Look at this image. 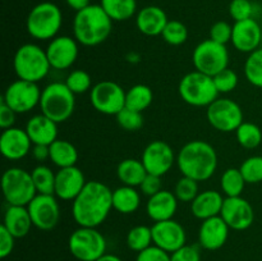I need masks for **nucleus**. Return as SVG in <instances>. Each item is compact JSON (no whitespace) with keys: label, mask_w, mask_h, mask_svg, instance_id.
<instances>
[{"label":"nucleus","mask_w":262,"mask_h":261,"mask_svg":"<svg viewBox=\"0 0 262 261\" xmlns=\"http://www.w3.org/2000/svg\"><path fill=\"white\" fill-rule=\"evenodd\" d=\"M113 209V191L99 181L87 182L81 193L72 201V215L79 227L97 228Z\"/></svg>","instance_id":"1"},{"label":"nucleus","mask_w":262,"mask_h":261,"mask_svg":"<svg viewBox=\"0 0 262 261\" xmlns=\"http://www.w3.org/2000/svg\"><path fill=\"white\" fill-rule=\"evenodd\" d=\"M177 165L182 176L197 182L207 181L217 169L216 150L206 141H189L179 150Z\"/></svg>","instance_id":"2"},{"label":"nucleus","mask_w":262,"mask_h":261,"mask_svg":"<svg viewBox=\"0 0 262 261\" xmlns=\"http://www.w3.org/2000/svg\"><path fill=\"white\" fill-rule=\"evenodd\" d=\"M113 31V19L100 4H91L76 12L73 37L83 46H97L106 41Z\"/></svg>","instance_id":"3"},{"label":"nucleus","mask_w":262,"mask_h":261,"mask_svg":"<svg viewBox=\"0 0 262 261\" xmlns=\"http://www.w3.org/2000/svg\"><path fill=\"white\" fill-rule=\"evenodd\" d=\"M13 68L18 79L38 83L50 72L46 50L37 44H23L17 49L13 58Z\"/></svg>","instance_id":"4"},{"label":"nucleus","mask_w":262,"mask_h":261,"mask_svg":"<svg viewBox=\"0 0 262 261\" xmlns=\"http://www.w3.org/2000/svg\"><path fill=\"white\" fill-rule=\"evenodd\" d=\"M63 25L60 8L50 2L38 3L30 10L26 19V28L31 37L38 41L53 40L58 36Z\"/></svg>","instance_id":"5"},{"label":"nucleus","mask_w":262,"mask_h":261,"mask_svg":"<svg viewBox=\"0 0 262 261\" xmlns=\"http://www.w3.org/2000/svg\"><path fill=\"white\" fill-rule=\"evenodd\" d=\"M38 106L43 115L59 124L73 115L76 95L68 89L66 82H51L42 89Z\"/></svg>","instance_id":"6"},{"label":"nucleus","mask_w":262,"mask_h":261,"mask_svg":"<svg viewBox=\"0 0 262 261\" xmlns=\"http://www.w3.org/2000/svg\"><path fill=\"white\" fill-rule=\"evenodd\" d=\"M178 92L186 104L196 107H207L219 97L214 78L196 69L181 79Z\"/></svg>","instance_id":"7"},{"label":"nucleus","mask_w":262,"mask_h":261,"mask_svg":"<svg viewBox=\"0 0 262 261\" xmlns=\"http://www.w3.org/2000/svg\"><path fill=\"white\" fill-rule=\"evenodd\" d=\"M2 189L7 204L15 206H27L37 194L31 171L18 166L4 171L2 177Z\"/></svg>","instance_id":"8"},{"label":"nucleus","mask_w":262,"mask_h":261,"mask_svg":"<svg viewBox=\"0 0 262 261\" xmlns=\"http://www.w3.org/2000/svg\"><path fill=\"white\" fill-rule=\"evenodd\" d=\"M72 256L79 261H96L106 253V240L97 228L79 227L68 240Z\"/></svg>","instance_id":"9"},{"label":"nucleus","mask_w":262,"mask_h":261,"mask_svg":"<svg viewBox=\"0 0 262 261\" xmlns=\"http://www.w3.org/2000/svg\"><path fill=\"white\" fill-rule=\"evenodd\" d=\"M192 61L196 71L214 77L219 72L229 68V51L227 45H222L207 38L194 48Z\"/></svg>","instance_id":"10"},{"label":"nucleus","mask_w":262,"mask_h":261,"mask_svg":"<svg viewBox=\"0 0 262 261\" xmlns=\"http://www.w3.org/2000/svg\"><path fill=\"white\" fill-rule=\"evenodd\" d=\"M206 117L211 127L219 132H235L245 122L239 104L227 97H217L210 104L206 110Z\"/></svg>","instance_id":"11"},{"label":"nucleus","mask_w":262,"mask_h":261,"mask_svg":"<svg viewBox=\"0 0 262 261\" xmlns=\"http://www.w3.org/2000/svg\"><path fill=\"white\" fill-rule=\"evenodd\" d=\"M90 101L96 112L105 115H117L125 107V91L117 82H97L90 91Z\"/></svg>","instance_id":"12"},{"label":"nucleus","mask_w":262,"mask_h":261,"mask_svg":"<svg viewBox=\"0 0 262 261\" xmlns=\"http://www.w3.org/2000/svg\"><path fill=\"white\" fill-rule=\"evenodd\" d=\"M41 92L42 90H40L37 83L17 79L7 87L2 101L17 114H26L40 105Z\"/></svg>","instance_id":"13"},{"label":"nucleus","mask_w":262,"mask_h":261,"mask_svg":"<svg viewBox=\"0 0 262 261\" xmlns=\"http://www.w3.org/2000/svg\"><path fill=\"white\" fill-rule=\"evenodd\" d=\"M33 227L49 232L53 230L60 220V206L55 194L37 193L27 205Z\"/></svg>","instance_id":"14"},{"label":"nucleus","mask_w":262,"mask_h":261,"mask_svg":"<svg viewBox=\"0 0 262 261\" xmlns=\"http://www.w3.org/2000/svg\"><path fill=\"white\" fill-rule=\"evenodd\" d=\"M141 161L150 174L163 177L177 163V156L169 143L164 141H152L143 150Z\"/></svg>","instance_id":"15"},{"label":"nucleus","mask_w":262,"mask_h":261,"mask_svg":"<svg viewBox=\"0 0 262 261\" xmlns=\"http://www.w3.org/2000/svg\"><path fill=\"white\" fill-rule=\"evenodd\" d=\"M78 41L71 36H56L50 40L46 48L49 63L51 69L66 71L69 69L78 58Z\"/></svg>","instance_id":"16"},{"label":"nucleus","mask_w":262,"mask_h":261,"mask_svg":"<svg viewBox=\"0 0 262 261\" xmlns=\"http://www.w3.org/2000/svg\"><path fill=\"white\" fill-rule=\"evenodd\" d=\"M220 216L228 227L234 230H246L255 222V211L250 202L242 196L225 197Z\"/></svg>","instance_id":"17"},{"label":"nucleus","mask_w":262,"mask_h":261,"mask_svg":"<svg viewBox=\"0 0 262 261\" xmlns=\"http://www.w3.org/2000/svg\"><path fill=\"white\" fill-rule=\"evenodd\" d=\"M151 230H152L154 245L163 248L166 252L173 253L187 245L186 229L181 223L176 222L174 219L154 223Z\"/></svg>","instance_id":"18"},{"label":"nucleus","mask_w":262,"mask_h":261,"mask_svg":"<svg viewBox=\"0 0 262 261\" xmlns=\"http://www.w3.org/2000/svg\"><path fill=\"white\" fill-rule=\"evenodd\" d=\"M33 143L26 129L18 127L3 129L0 136V153L7 160L17 161L32 151Z\"/></svg>","instance_id":"19"},{"label":"nucleus","mask_w":262,"mask_h":261,"mask_svg":"<svg viewBox=\"0 0 262 261\" xmlns=\"http://www.w3.org/2000/svg\"><path fill=\"white\" fill-rule=\"evenodd\" d=\"M262 41L261 26L255 18L234 22L233 25L232 45L239 53L251 54L257 50Z\"/></svg>","instance_id":"20"},{"label":"nucleus","mask_w":262,"mask_h":261,"mask_svg":"<svg viewBox=\"0 0 262 261\" xmlns=\"http://www.w3.org/2000/svg\"><path fill=\"white\" fill-rule=\"evenodd\" d=\"M84 174L77 165L61 168L56 171L55 194L63 201H73L86 186Z\"/></svg>","instance_id":"21"},{"label":"nucleus","mask_w":262,"mask_h":261,"mask_svg":"<svg viewBox=\"0 0 262 261\" xmlns=\"http://www.w3.org/2000/svg\"><path fill=\"white\" fill-rule=\"evenodd\" d=\"M230 228L223 217L214 216L202 220L199 230V243L207 251L220 250L227 243Z\"/></svg>","instance_id":"22"},{"label":"nucleus","mask_w":262,"mask_h":261,"mask_svg":"<svg viewBox=\"0 0 262 261\" xmlns=\"http://www.w3.org/2000/svg\"><path fill=\"white\" fill-rule=\"evenodd\" d=\"M178 199L174 192L168 189H161L154 196L148 197L146 204V212L148 217L155 223L173 219L178 210Z\"/></svg>","instance_id":"23"},{"label":"nucleus","mask_w":262,"mask_h":261,"mask_svg":"<svg viewBox=\"0 0 262 261\" xmlns=\"http://www.w3.org/2000/svg\"><path fill=\"white\" fill-rule=\"evenodd\" d=\"M25 129L33 145L50 146L54 141L58 140V123L42 113L31 117Z\"/></svg>","instance_id":"24"},{"label":"nucleus","mask_w":262,"mask_h":261,"mask_svg":"<svg viewBox=\"0 0 262 261\" xmlns=\"http://www.w3.org/2000/svg\"><path fill=\"white\" fill-rule=\"evenodd\" d=\"M224 200L225 197L223 196L222 192H217L215 189L200 192L196 199L191 202L192 215L200 220L219 216Z\"/></svg>","instance_id":"25"},{"label":"nucleus","mask_w":262,"mask_h":261,"mask_svg":"<svg viewBox=\"0 0 262 261\" xmlns=\"http://www.w3.org/2000/svg\"><path fill=\"white\" fill-rule=\"evenodd\" d=\"M168 22L166 13L156 5L142 8L136 15V26L138 31L146 36L161 35Z\"/></svg>","instance_id":"26"},{"label":"nucleus","mask_w":262,"mask_h":261,"mask_svg":"<svg viewBox=\"0 0 262 261\" xmlns=\"http://www.w3.org/2000/svg\"><path fill=\"white\" fill-rule=\"evenodd\" d=\"M3 225L14 235L15 238H23L30 233L33 227L30 211L27 206H15L8 205V209L4 212Z\"/></svg>","instance_id":"27"},{"label":"nucleus","mask_w":262,"mask_h":261,"mask_svg":"<svg viewBox=\"0 0 262 261\" xmlns=\"http://www.w3.org/2000/svg\"><path fill=\"white\" fill-rule=\"evenodd\" d=\"M141 205V192L137 187L120 186L113 191V209L120 214H133Z\"/></svg>","instance_id":"28"},{"label":"nucleus","mask_w":262,"mask_h":261,"mask_svg":"<svg viewBox=\"0 0 262 261\" xmlns=\"http://www.w3.org/2000/svg\"><path fill=\"white\" fill-rule=\"evenodd\" d=\"M146 176L145 165L137 159H124L117 166V177L124 186L140 187Z\"/></svg>","instance_id":"29"},{"label":"nucleus","mask_w":262,"mask_h":261,"mask_svg":"<svg viewBox=\"0 0 262 261\" xmlns=\"http://www.w3.org/2000/svg\"><path fill=\"white\" fill-rule=\"evenodd\" d=\"M49 147H50V160L59 169L77 165L78 151L72 142L58 138Z\"/></svg>","instance_id":"30"},{"label":"nucleus","mask_w":262,"mask_h":261,"mask_svg":"<svg viewBox=\"0 0 262 261\" xmlns=\"http://www.w3.org/2000/svg\"><path fill=\"white\" fill-rule=\"evenodd\" d=\"M154 101V92L147 84L138 83L125 91V107L143 113Z\"/></svg>","instance_id":"31"},{"label":"nucleus","mask_w":262,"mask_h":261,"mask_svg":"<svg viewBox=\"0 0 262 261\" xmlns=\"http://www.w3.org/2000/svg\"><path fill=\"white\" fill-rule=\"evenodd\" d=\"M100 5L110 18L117 22L128 20L137 12L136 0H101Z\"/></svg>","instance_id":"32"},{"label":"nucleus","mask_w":262,"mask_h":261,"mask_svg":"<svg viewBox=\"0 0 262 261\" xmlns=\"http://www.w3.org/2000/svg\"><path fill=\"white\" fill-rule=\"evenodd\" d=\"M246 184L247 182L241 173L239 168H228L220 177V188L225 197L242 196Z\"/></svg>","instance_id":"33"},{"label":"nucleus","mask_w":262,"mask_h":261,"mask_svg":"<svg viewBox=\"0 0 262 261\" xmlns=\"http://www.w3.org/2000/svg\"><path fill=\"white\" fill-rule=\"evenodd\" d=\"M32 176L33 184L37 191V193L41 194H54L55 192V177L56 173L51 170L48 165H37L31 171Z\"/></svg>","instance_id":"34"},{"label":"nucleus","mask_w":262,"mask_h":261,"mask_svg":"<svg viewBox=\"0 0 262 261\" xmlns=\"http://www.w3.org/2000/svg\"><path fill=\"white\" fill-rule=\"evenodd\" d=\"M237 141L243 148L253 150L262 142V130L257 124L251 122H243L235 130Z\"/></svg>","instance_id":"35"},{"label":"nucleus","mask_w":262,"mask_h":261,"mask_svg":"<svg viewBox=\"0 0 262 261\" xmlns=\"http://www.w3.org/2000/svg\"><path fill=\"white\" fill-rule=\"evenodd\" d=\"M152 230L147 225H136L127 234V246L137 253L152 246Z\"/></svg>","instance_id":"36"},{"label":"nucleus","mask_w":262,"mask_h":261,"mask_svg":"<svg viewBox=\"0 0 262 261\" xmlns=\"http://www.w3.org/2000/svg\"><path fill=\"white\" fill-rule=\"evenodd\" d=\"M245 76L252 86L262 89V48L248 54L245 63Z\"/></svg>","instance_id":"37"},{"label":"nucleus","mask_w":262,"mask_h":261,"mask_svg":"<svg viewBox=\"0 0 262 261\" xmlns=\"http://www.w3.org/2000/svg\"><path fill=\"white\" fill-rule=\"evenodd\" d=\"M161 37L166 44L171 46L183 45L188 38V28L181 20H169L161 33Z\"/></svg>","instance_id":"38"},{"label":"nucleus","mask_w":262,"mask_h":261,"mask_svg":"<svg viewBox=\"0 0 262 261\" xmlns=\"http://www.w3.org/2000/svg\"><path fill=\"white\" fill-rule=\"evenodd\" d=\"M66 84L74 95L86 94L87 91H91V89L94 87L92 86L91 76L86 71H83V69L72 71L67 76Z\"/></svg>","instance_id":"39"},{"label":"nucleus","mask_w":262,"mask_h":261,"mask_svg":"<svg viewBox=\"0 0 262 261\" xmlns=\"http://www.w3.org/2000/svg\"><path fill=\"white\" fill-rule=\"evenodd\" d=\"M173 192L179 202H189L191 204L196 199L197 194L200 193L199 182L189 178V177L182 176L177 181Z\"/></svg>","instance_id":"40"},{"label":"nucleus","mask_w":262,"mask_h":261,"mask_svg":"<svg viewBox=\"0 0 262 261\" xmlns=\"http://www.w3.org/2000/svg\"><path fill=\"white\" fill-rule=\"evenodd\" d=\"M242 176L248 184H256L262 182V156L255 155L246 159L239 166Z\"/></svg>","instance_id":"41"},{"label":"nucleus","mask_w":262,"mask_h":261,"mask_svg":"<svg viewBox=\"0 0 262 261\" xmlns=\"http://www.w3.org/2000/svg\"><path fill=\"white\" fill-rule=\"evenodd\" d=\"M115 117H117V122L119 127H122L125 130H129V132H136V130L141 129L143 125L142 113L128 109V107L120 110Z\"/></svg>","instance_id":"42"},{"label":"nucleus","mask_w":262,"mask_h":261,"mask_svg":"<svg viewBox=\"0 0 262 261\" xmlns=\"http://www.w3.org/2000/svg\"><path fill=\"white\" fill-rule=\"evenodd\" d=\"M212 78L219 94H229L238 86V74L230 68L219 72Z\"/></svg>","instance_id":"43"},{"label":"nucleus","mask_w":262,"mask_h":261,"mask_svg":"<svg viewBox=\"0 0 262 261\" xmlns=\"http://www.w3.org/2000/svg\"><path fill=\"white\" fill-rule=\"evenodd\" d=\"M255 7L250 0H232L229 4V14L234 22L253 18Z\"/></svg>","instance_id":"44"},{"label":"nucleus","mask_w":262,"mask_h":261,"mask_svg":"<svg viewBox=\"0 0 262 261\" xmlns=\"http://www.w3.org/2000/svg\"><path fill=\"white\" fill-rule=\"evenodd\" d=\"M209 35L210 40L215 41L217 44H222V45H227L228 42L232 41L233 26H230L225 20H217V22H215L211 26Z\"/></svg>","instance_id":"45"},{"label":"nucleus","mask_w":262,"mask_h":261,"mask_svg":"<svg viewBox=\"0 0 262 261\" xmlns=\"http://www.w3.org/2000/svg\"><path fill=\"white\" fill-rule=\"evenodd\" d=\"M136 261H170V253L152 245L146 250L138 252Z\"/></svg>","instance_id":"46"},{"label":"nucleus","mask_w":262,"mask_h":261,"mask_svg":"<svg viewBox=\"0 0 262 261\" xmlns=\"http://www.w3.org/2000/svg\"><path fill=\"white\" fill-rule=\"evenodd\" d=\"M170 261H201V252L197 246L184 245L176 252L170 253Z\"/></svg>","instance_id":"47"},{"label":"nucleus","mask_w":262,"mask_h":261,"mask_svg":"<svg viewBox=\"0 0 262 261\" xmlns=\"http://www.w3.org/2000/svg\"><path fill=\"white\" fill-rule=\"evenodd\" d=\"M163 189V182H161V177L155 176V174L147 173L142 183L140 184V192L145 196L151 197L160 192Z\"/></svg>","instance_id":"48"},{"label":"nucleus","mask_w":262,"mask_h":261,"mask_svg":"<svg viewBox=\"0 0 262 261\" xmlns=\"http://www.w3.org/2000/svg\"><path fill=\"white\" fill-rule=\"evenodd\" d=\"M17 238L2 224L0 227V257L5 258L13 252Z\"/></svg>","instance_id":"49"},{"label":"nucleus","mask_w":262,"mask_h":261,"mask_svg":"<svg viewBox=\"0 0 262 261\" xmlns=\"http://www.w3.org/2000/svg\"><path fill=\"white\" fill-rule=\"evenodd\" d=\"M15 117H17V113L10 109L4 101H0V127L2 129L14 127Z\"/></svg>","instance_id":"50"},{"label":"nucleus","mask_w":262,"mask_h":261,"mask_svg":"<svg viewBox=\"0 0 262 261\" xmlns=\"http://www.w3.org/2000/svg\"><path fill=\"white\" fill-rule=\"evenodd\" d=\"M31 153H32L33 159L40 161V163L50 159V147L46 145H33Z\"/></svg>","instance_id":"51"},{"label":"nucleus","mask_w":262,"mask_h":261,"mask_svg":"<svg viewBox=\"0 0 262 261\" xmlns=\"http://www.w3.org/2000/svg\"><path fill=\"white\" fill-rule=\"evenodd\" d=\"M66 3L71 9L76 10V12H79L91 5V0H66Z\"/></svg>","instance_id":"52"},{"label":"nucleus","mask_w":262,"mask_h":261,"mask_svg":"<svg viewBox=\"0 0 262 261\" xmlns=\"http://www.w3.org/2000/svg\"><path fill=\"white\" fill-rule=\"evenodd\" d=\"M96 261H123L122 258L118 257L117 255H112V253H105L101 257L97 258Z\"/></svg>","instance_id":"53"}]
</instances>
